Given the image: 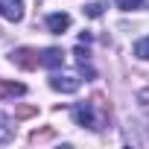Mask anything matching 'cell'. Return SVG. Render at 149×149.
Returning a JSON list of instances; mask_svg holds the SVG:
<instances>
[{
    "label": "cell",
    "mask_w": 149,
    "mask_h": 149,
    "mask_svg": "<svg viewBox=\"0 0 149 149\" xmlns=\"http://www.w3.org/2000/svg\"><path fill=\"white\" fill-rule=\"evenodd\" d=\"M61 64H64V50H58V47H47V50H41V67L56 70V67H61Z\"/></svg>",
    "instance_id": "5"
},
{
    "label": "cell",
    "mask_w": 149,
    "mask_h": 149,
    "mask_svg": "<svg viewBox=\"0 0 149 149\" xmlns=\"http://www.w3.org/2000/svg\"><path fill=\"white\" fill-rule=\"evenodd\" d=\"M24 94H26V85L0 79V102H3V100H12V97H24Z\"/></svg>",
    "instance_id": "7"
},
{
    "label": "cell",
    "mask_w": 149,
    "mask_h": 149,
    "mask_svg": "<svg viewBox=\"0 0 149 149\" xmlns=\"http://www.w3.org/2000/svg\"><path fill=\"white\" fill-rule=\"evenodd\" d=\"M134 56H137V58H143V61H149V35H146V38H140V41L134 44Z\"/></svg>",
    "instance_id": "9"
},
{
    "label": "cell",
    "mask_w": 149,
    "mask_h": 149,
    "mask_svg": "<svg viewBox=\"0 0 149 149\" xmlns=\"http://www.w3.org/2000/svg\"><path fill=\"white\" fill-rule=\"evenodd\" d=\"M67 26H70V15H64V12H53V15H47V29H50L53 35H61Z\"/></svg>",
    "instance_id": "6"
},
{
    "label": "cell",
    "mask_w": 149,
    "mask_h": 149,
    "mask_svg": "<svg viewBox=\"0 0 149 149\" xmlns=\"http://www.w3.org/2000/svg\"><path fill=\"white\" fill-rule=\"evenodd\" d=\"M137 102H140V108H143V114H146V117H149V88H146V91H140V94H137Z\"/></svg>",
    "instance_id": "15"
},
{
    "label": "cell",
    "mask_w": 149,
    "mask_h": 149,
    "mask_svg": "<svg viewBox=\"0 0 149 149\" xmlns=\"http://www.w3.org/2000/svg\"><path fill=\"white\" fill-rule=\"evenodd\" d=\"M82 79L79 76H70V73H53L50 76V88L53 91H61V94H73V91H79Z\"/></svg>",
    "instance_id": "3"
},
{
    "label": "cell",
    "mask_w": 149,
    "mask_h": 149,
    "mask_svg": "<svg viewBox=\"0 0 149 149\" xmlns=\"http://www.w3.org/2000/svg\"><path fill=\"white\" fill-rule=\"evenodd\" d=\"M53 129H44V132H32L29 134V143H47V140H53Z\"/></svg>",
    "instance_id": "10"
},
{
    "label": "cell",
    "mask_w": 149,
    "mask_h": 149,
    "mask_svg": "<svg viewBox=\"0 0 149 149\" xmlns=\"http://www.w3.org/2000/svg\"><path fill=\"white\" fill-rule=\"evenodd\" d=\"M12 134H15V129H12L3 117H0V143H9V140H12Z\"/></svg>",
    "instance_id": "12"
},
{
    "label": "cell",
    "mask_w": 149,
    "mask_h": 149,
    "mask_svg": "<svg viewBox=\"0 0 149 149\" xmlns=\"http://www.w3.org/2000/svg\"><path fill=\"white\" fill-rule=\"evenodd\" d=\"M114 3H117V9L132 12V9H140V6H143V0H114Z\"/></svg>",
    "instance_id": "13"
},
{
    "label": "cell",
    "mask_w": 149,
    "mask_h": 149,
    "mask_svg": "<svg viewBox=\"0 0 149 149\" xmlns=\"http://www.w3.org/2000/svg\"><path fill=\"white\" fill-rule=\"evenodd\" d=\"M91 38H94L91 32H82V35H79V44H91Z\"/></svg>",
    "instance_id": "16"
},
{
    "label": "cell",
    "mask_w": 149,
    "mask_h": 149,
    "mask_svg": "<svg viewBox=\"0 0 149 149\" xmlns=\"http://www.w3.org/2000/svg\"><path fill=\"white\" fill-rule=\"evenodd\" d=\"M108 114H111V108L102 100V94H94L91 102H76L73 105V120H76V126H85V129H94V132L105 129Z\"/></svg>",
    "instance_id": "1"
},
{
    "label": "cell",
    "mask_w": 149,
    "mask_h": 149,
    "mask_svg": "<svg viewBox=\"0 0 149 149\" xmlns=\"http://www.w3.org/2000/svg\"><path fill=\"white\" fill-rule=\"evenodd\" d=\"M73 56H76V64H79V70L85 73V76H88V79H94V76H97V73H94V67H91V56H88V50H85V47L79 44L76 50H73Z\"/></svg>",
    "instance_id": "8"
},
{
    "label": "cell",
    "mask_w": 149,
    "mask_h": 149,
    "mask_svg": "<svg viewBox=\"0 0 149 149\" xmlns=\"http://www.w3.org/2000/svg\"><path fill=\"white\" fill-rule=\"evenodd\" d=\"M9 58H12V64H18L21 70H35V67H41V50H32V47H18V50L9 53Z\"/></svg>",
    "instance_id": "2"
},
{
    "label": "cell",
    "mask_w": 149,
    "mask_h": 149,
    "mask_svg": "<svg viewBox=\"0 0 149 149\" xmlns=\"http://www.w3.org/2000/svg\"><path fill=\"white\" fill-rule=\"evenodd\" d=\"M0 15L12 24H18L24 18V0H0Z\"/></svg>",
    "instance_id": "4"
},
{
    "label": "cell",
    "mask_w": 149,
    "mask_h": 149,
    "mask_svg": "<svg viewBox=\"0 0 149 149\" xmlns=\"http://www.w3.org/2000/svg\"><path fill=\"white\" fill-rule=\"evenodd\" d=\"M102 9H105L102 3H91V6H85V15H88V18H100Z\"/></svg>",
    "instance_id": "14"
},
{
    "label": "cell",
    "mask_w": 149,
    "mask_h": 149,
    "mask_svg": "<svg viewBox=\"0 0 149 149\" xmlns=\"http://www.w3.org/2000/svg\"><path fill=\"white\" fill-rule=\"evenodd\" d=\"M38 114V105H18L15 108V120H24V117H32Z\"/></svg>",
    "instance_id": "11"
}]
</instances>
